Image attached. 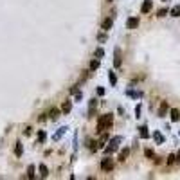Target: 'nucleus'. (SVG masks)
<instances>
[{"label": "nucleus", "mask_w": 180, "mask_h": 180, "mask_svg": "<svg viewBox=\"0 0 180 180\" xmlns=\"http://www.w3.org/2000/svg\"><path fill=\"white\" fill-rule=\"evenodd\" d=\"M112 123H114V115L112 114H106L99 119V124H97V132H108L112 128Z\"/></svg>", "instance_id": "obj_1"}, {"label": "nucleus", "mask_w": 180, "mask_h": 180, "mask_svg": "<svg viewBox=\"0 0 180 180\" xmlns=\"http://www.w3.org/2000/svg\"><path fill=\"white\" fill-rule=\"evenodd\" d=\"M101 169L103 171H112L114 169V160L112 159H103L101 160Z\"/></svg>", "instance_id": "obj_2"}, {"label": "nucleus", "mask_w": 180, "mask_h": 180, "mask_svg": "<svg viewBox=\"0 0 180 180\" xmlns=\"http://www.w3.org/2000/svg\"><path fill=\"white\" fill-rule=\"evenodd\" d=\"M119 142H121V137H114V139L110 141V146L106 148V153H112V151H115V150H117V146H119Z\"/></svg>", "instance_id": "obj_3"}, {"label": "nucleus", "mask_w": 180, "mask_h": 180, "mask_svg": "<svg viewBox=\"0 0 180 180\" xmlns=\"http://www.w3.org/2000/svg\"><path fill=\"white\" fill-rule=\"evenodd\" d=\"M168 110H169L168 101H162V103H160V108H159V117H164V115L168 114Z\"/></svg>", "instance_id": "obj_4"}, {"label": "nucleus", "mask_w": 180, "mask_h": 180, "mask_svg": "<svg viewBox=\"0 0 180 180\" xmlns=\"http://www.w3.org/2000/svg\"><path fill=\"white\" fill-rule=\"evenodd\" d=\"M126 25H128V29H137L139 27V18H128Z\"/></svg>", "instance_id": "obj_5"}, {"label": "nucleus", "mask_w": 180, "mask_h": 180, "mask_svg": "<svg viewBox=\"0 0 180 180\" xmlns=\"http://www.w3.org/2000/svg\"><path fill=\"white\" fill-rule=\"evenodd\" d=\"M151 5H153L151 0H144V4L141 5V11H142V13H150V11H151Z\"/></svg>", "instance_id": "obj_6"}, {"label": "nucleus", "mask_w": 180, "mask_h": 180, "mask_svg": "<svg viewBox=\"0 0 180 180\" xmlns=\"http://www.w3.org/2000/svg\"><path fill=\"white\" fill-rule=\"evenodd\" d=\"M169 115H171V121H173V123H177V121H180V112L177 110V108L169 110Z\"/></svg>", "instance_id": "obj_7"}, {"label": "nucleus", "mask_w": 180, "mask_h": 180, "mask_svg": "<svg viewBox=\"0 0 180 180\" xmlns=\"http://www.w3.org/2000/svg\"><path fill=\"white\" fill-rule=\"evenodd\" d=\"M128 155H130V148H124V150L119 153V160H121V162H124V160L128 159Z\"/></svg>", "instance_id": "obj_8"}, {"label": "nucleus", "mask_w": 180, "mask_h": 180, "mask_svg": "<svg viewBox=\"0 0 180 180\" xmlns=\"http://www.w3.org/2000/svg\"><path fill=\"white\" fill-rule=\"evenodd\" d=\"M112 23H114V22H112V18H105V20H103V23H101V27H103L105 31H108V29L112 27Z\"/></svg>", "instance_id": "obj_9"}, {"label": "nucleus", "mask_w": 180, "mask_h": 180, "mask_svg": "<svg viewBox=\"0 0 180 180\" xmlns=\"http://www.w3.org/2000/svg\"><path fill=\"white\" fill-rule=\"evenodd\" d=\"M70 108H72V103H70V101H65V103L61 105V112H63V114H69Z\"/></svg>", "instance_id": "obj_10"}, {"label": "nucleus", "mask_w": 180, "mask_h": 180, "mask_svg": "<svg viewBox=\"0 0 180 180\" xmlns=\"http://www.w3.org/2000/svg\"><path fill=\"white\" fill-rule=\"evenodd\" d=\"M153 139H155V142H157V144H162V142H164V137H162V133H160V132H155V133H153Z\"/></svg>", "instance_id": "obj_11"}, {"label": "nucleus", "mask_w": 180, "mask_h": 180, "mask_svg": "<svg viewBox=\"0 0 180 180\" xmlns=\"http://www.w3.org/2000/svg\"><path fill=\"white\" fill-rule=\"evenodd\" d=\"M139 130H141V137H142V139H148V137H150V132H148L146 126H141Z\"/></svg>", "instance_id": "obj_12"}, {"label": "nucleus", "mask_w": 180, "mask_h": 180, "mask_svg": "<svg viewBox=\"0 0 180 180\" xmlns=\"http://www.w3.org/2000/svg\"><path fill=\"white\" fill-rule=\"evenodd\" d=\"M114 65H115V67H121V54H119V50H115V58H114Z\"/></svg>", "instance_id": "obj_13"}, {"label": "nucleus", "mask_w": 180, "mask_h": 180, "mask_svg": "<svg viewBox=\"0 0 180 180\" xmlns=\"http://www.w3.org/2000/svg\"><path fill=\"white\" fill-rule=\"evenodd\" d=\"M14 153L20 157L22 153H23V148H22V142H16V146H14Z\"/></svg>", "instance_id": "obj_14"}, {"label": "nucleus", "mask_w": 180, "mask_h": 180, "mask_svg": "<svg viewBox=\"0 0 180 180\" xmlns=\"http://www.w3.org/2000/svg\"><path fill=\"white\" fill-rule=\"evenodd\" d=\"M169 13H171V16H175V18H178V16H180V5H175V7H173V9H171Z\"/></svg>", "instance_id": "obj_15"}, {"label": "nucleus", "mask_w": 180, "mask_h": 180, "mask_svg": "<svg viewBox=\"0 0 180 180\" xmlns=\"http://www.w3.org/2000/svg\"><path fill=\"white\" fill-rule=\"evenodd\" d=\"M40 175H41V177H43V178H45V177H47V175H49V169H47V168H45V166H40Z\"/></svg>", "instance_id": "obj_16"}, {"label": "nucleus", "mask_w": 180, "mask_h": 180, "mask_svg": "<svg viewBox=\"0 0 180 180\" xmlns=\"http://www.w3.org/2000/svg\"><path fill=\"white\" fill-rule=\"evenodd\" d=\"M175 162H177V157H175V155H169V157H168V166H173Z\"/></svg>", "instance_id": "obj_17"}, {"label": "nucleus", "mask_w": 180, "mask_h": 180, "mask_svg": "<svg viewBox=\"0 0 180 180\" xmlns=\"http://www.w3.org/2000/svg\"><path fill=\"white\" fill-rule=\"evenodd\" d=\"M27 177H29V178L34 177V166H29V168H27Z\"/></svg>", "instance_id": "obj_18"}, {"label": "nucleus", "mask_w": 180, "mask_h": 180, "mask_svg": "<svg viewBox=\"0 0 180 180\" xmlns=\"http://www.w3.org/2000/svg\"><path fill=\"white\" fill-rule=\"evenodd\" d=\"M103 56H105V50H103V49H97V50H96V58H103Z\"/></svg>", "instance_id": "obj_19"}, {"label": "nucleus", "mask_w": 180, "mask_h": 180, "mask_svg": "<svg viewBox=\"0 0 180 180\" xmlns=\"http://www.w3.org/2000/svg\"><path fill=\"white\" fill-rule=\"evenodd\" d=\"M97 67H99V61H97V59H94V61L90 63V69H92V70H96Z\"/></svg>", "instance_id": "obj_20"}, {"label": "nucleus", "mask_w": 180, "mask_h": 180, "mask_svg": "<svg viewBox=\"0 0 180 180\" xmlns=\"http://www.w3.org/2000/svg\"><path fill=\"white\" fill-rule=\"evenodd\" d=\"M110 83H112V85H115V83H117V78H115V74H114V72H110Z\"/></svg>", "instance_id": "obj_21"}, {"label": "nucleus", "mask_w": 180, "mask_h": 180, "mask_svg": "<svg viewBox=\"0 0 180 180\" xmlns=\"http://www.w3.org/2000/svg\"><path fill=\"white\" fill-rule=\"evenodd\" d=\"M58 114H59V112H58L56 108H52V110H50V119H56V117H58Z\"/></svg>", "instance_id": "obj_22"}, {"label": "nucleus", "mask_w": 180, "mask_h": 180, "mask_svg": "<svg viewBox=\"0 0 180 180\" xmlns=\"http://www.w3.org/2000/svg\"><path fill=\"white\" fill-rule=\"evenodd\" d=\"M88 146H90V151H96V150H97V146H96V142H94V141H90V142H88Z\"/></svg>", "instance_id": "obj_23"}, {"label": "nucleus", "mask_w": 180, "mask_h": 180, "mask_svg": "<svg viewBox=\"0 0 180 180\" xmlns=\"http://www.w3.org/2000/svg\"><path fill=\"white\" fill-rule=\"evenodd\" d=\"M168 13H169V11H168V9H160V11H159V14H157V16H166V14H168Z\"/></svg>", "instance_id": "obj_24"}, {"label": "nucleus", "mask_w": 180, "mask_h": 180, "mask_svg": "<svg viewBox=\"0 0 180 180\" xmlns=\"http://www.w3.org/2000/svg\"><path fill=\"white\" fill-rule=\"evenodd\" d=\"M38 141H40V142H43V141H45V133H43V132H40V133H38Z\"/></svg>", "instance_id": "obj_25"}, {"label": "nucleus", "mask_w": 180, "mask_h": 180, "mask_svg": "<svg viewBox=\"0 0 180 180\" xmlns=\"http://www.w3.org/2000/svg\"><path fill=\"white\" fill-rule=\"evenodd\" d=\"M144 153H146V157H150V159H151V157H155V153H153V151H151V150H146V151H144Z\"/></svg>", "instance_id": "obj_26"}, {"label": "nucleus", "mask_w": 180, "mask_h": 180, "mask_svg": "<svg viewBox=\"0 0 180 180\" xmlns=\"http://www.w3.org/2000/svg\"><path fill=\"white\" fill-rule=\"evenodd\" d=\"M23 133H25V135H31V133H32V128H31V126H27V128H25V132H23Z\"/></svg>", "instance_id": "obj_27"}, {"label": "nucleus", "mask_w": 180, "mask_h": 180, "mask_svg": "<svg viewBox=\"0 0 180 180\" xmlns=\"http://www.w3.org/2000/svg\"><path fill=\"white\" fill-rule=\"evenodd\" d=\"M135 114H137V117H141V105H139V106L135 108Z\"/></svg>", "instance_id": "obj_28"}, {"label": "nucleus", "mask_w": 180, "mask_h": 180, "mask_svg": "<svg viewBox=\"0 0 180 180\" xmlns=\"http://www.w3.org/2000/svg\"><path fill=\"white\" fill-rule=\"evenodd\" d=\"M175 157H177V162H180V151L177 153V155H175Z\"/></svg>", "instance_id": "obj_29"}]
</instances>
